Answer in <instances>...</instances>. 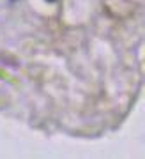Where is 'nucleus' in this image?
Returning <instances> with one entry per match:
<instances>
[{
  "label": "nucleus",
  "mask_w": 145,
  "mask_h": 159,
  "mask_svg": "<svg viewBox=\"0 0 145 159\" xmlns=\"http://www.w3.org/2000/svg\"><path fill=\"white\" fill-rule=\"evenodd\" d=\"M50 2H53V0H50Z\"/></svg>",
  "instance_id": "nucleus-1"
}]
</instances>
